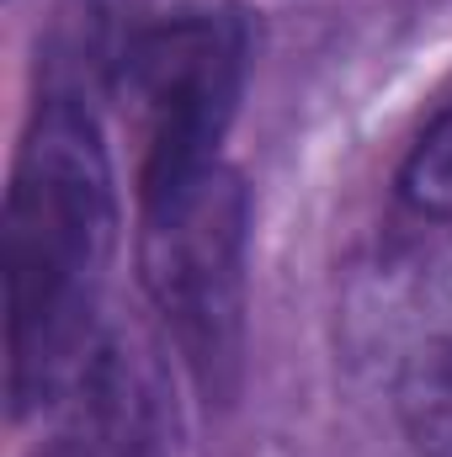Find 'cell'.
Masks as SVG:
<instances>
[{
  "instance_id": "5",
  "label": "cell",
  "mask_w": 452,
  "mask_h": 457,
  "mask_svg": "<svg viewBox=\"0 0 452 457\" xmlns=\"http://www.w3.org/2000/svg\"><path fill=\"white\" fill-rule=\"evenodd\" d=\"M399 197L421 219L452 224V102L410 144V154L399 165Z\"/></svg>"
},
{
  "instance_id": "4",
  "label": "cell",
  "mask_w": 452,
  "mask_h": 457,
  "mask_svg": "<svg viewBox=\"0 0 452 457\" xmlns=\"http://www.w3.org/2000/svg\"><path fill=\"white\" fill-rule=\"evenodd\" d=\"M64 399L70 420L43 457H160L155 394L117 341H96Z\"/></svg>"
},
{
  "instance_id": "3",
  "label": "cell",
  "mask_w": 452,
  "mask_h": 457,
  "mask_svg": "<svg viewBox=\"0 0 452 457\" xmlns=\"http://www.w3.org/2000/svg\"><path fill=\"white\" fill-rule=\"evenodd\" d=\"M239 80L245 32L234 16L187 11L128 37L117 59V96L144 144L138 192H155L219 160V138L234 117Z\"/></svg>"
},
{
  "instance_id": "2",
  "label": "cell",
  "mask_w": 452,
  "mask_h": 457,
  "mask_svg": "<svg viewBox=\"0 0 452 457\" xmlns=\"http://www.w3.org/2000/svg\"><path fill=\"white\" fill-rule=\"evenodd\" d=\"M138 277L208 399H229L245 356L250 192L224 160L138 192Z\"/></svg>"
},
{
  "instance_id": "1",
  "label": "cell",
  "mask_w": 452,
  "mask_h": 457,
  "mask_svg": "<svg viewBox=\"0 0 452 457\" xmlns=\"http://www.w3.org/2000/svg\"><path fill=\"white\" fill-rule=\"evenodd\" d=\"M113 228V165L96 117L75 96L48 91L16 154L0 228L5 378L16 415L64 399L91 361V320Z\"/></svg>"
}]
</instances>
